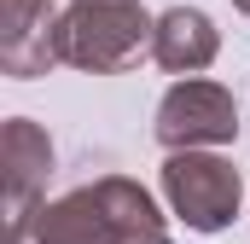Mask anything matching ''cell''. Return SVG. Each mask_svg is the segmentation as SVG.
I'll list each match as a JSON object with an SVG mask.
<instances>
[{
  "mask_svg": "<svg viewBox=\"0 0 250 244\" xmlns=\"http://www.w3.org/2000/svg\"><path fill=\"white\" fill-rule=\"evenodd\" d=\"M239 134V111H233V93L215 87V81H175L157 105V145L181 151V145H221Z\"/></svg>",
  "mask_w": 250,
  "mask_h": 244,
  "instance_id": "cell-4",
  "label": "cell"
},
{
  "mask_svg": "<svg viewBox=\"0 0 250 244\" xmlns=\"http://www.w3.org/2000/svg\"><path fill=\"white\" fill-rule=\"evenodd\" d=\"M151 59L163 70H187L198 76L204 64L215 59V23L198 12V6H169L151 29Z\"/></svg>",
  "mask_w": 250,
  "mask_h": 244,
  "instance_id": "cell-6",
  "label": "cell"
},
{
  "mask_svg": "<svg viewBox=\"0 0 250 244\" xmlns=\"http://www.w3.org/2000/svg\"><path fill=\"white\" fill-rule=\"evenodd\" d=\"M151 29L157 23H146L140 0H76L53 23V59L111 76V70H128L151 47Z\"/></svg>",
  "mask_w": 250,
  "mask_h": 244,
  "instance_id": "cell-2",
  "label": "cell"
},
{
  "mask_svg": "<svg viewBox=\"0 0 250 244\" xmlns=\"http://www.w3.org/2000/svg\"><path fill=\"white\" fill-rule=\"evenodd\" d=\"M6 76H47L53 59V29H47V0H6V35H0Z\"/></svg>",
  "mask_w": 250,
  "mask_h": 244,
  "instance_id": "cell-7",
  "label": "cell"
},
{
  "mask_svg": "<svg viewBox=\"0 0 250 244\" xmlns=\"http://www.w3.org/2000/svg\"><path fill=\"white\" fill-rule=\"evenodd\" d=\"M163 192L192 233H221L239 215V169L204 151H175L163 163Z\"/></svg>",
  "mask_w": 250,
  "mask_h": 244,
  "instance_id": "cell-3",
  "label": "cell"
},
{
  "mask_svg": "<svg viewBox=\"0 0 250 244\" xmlns=\"http://www.w3.org/2000/svg\"><path fill=\"white\" fill-rule=\"evenodd\" d=\"M0 151H6V244H18L23 227H29L35 192H41L47 175H53V140H47L29 117H12Z\"/></svg>",
  "mask_w": 250,
  "mask_h": 244,
  "instance_id": "cell-5",
  "label": "cell"
},
{
  "mask_svg": "<svg viewBox=\"0 0 250 244\" xmlns=\"http://www.w3.org/2000/svg\"><path fill=\"white\" fill-rule=\"evenodd\" d=\"M35 244H169V227L151 192H140L123 175H105L47 203L35 221Z\"/></svg>",
  "mask_w": 250,
  "mask_h": 244,
  "instance_id": "cell-1",
  "label": "cell"
},
{
  "mask_svg": "<svg viewBox=\"0 0 250 244\" xmlns=\"http://www.w3.org/2000/svg\"><path fill=\"white\" fill-rule=\"evenodd\" d=\"M233 6H245V12H250V0H233Z\"/></svg>",
  "mask_w": 250,
  "mask_h": 244,
  "instance_id": "cell-8",
  "label": "cell"
}]
</instances>
